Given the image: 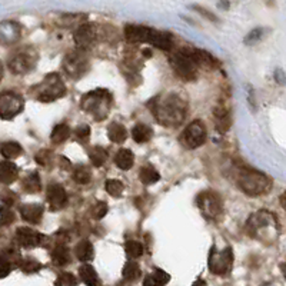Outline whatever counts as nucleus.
Returning <instances> with one entry per match:
<instances>
[{
  "instance_id": "f257e3e1",
  "label": "nucleus",
  "mask_w": 286,
  "mask_h": 286,
  "mask_svg": "<svg viewBox=\"0 0 286 286\" xmlns=\"http://www.w3.org/2000/svg\"><path fill=\"white\" fill-rule=\"evenodd\" d=\"M147 106L153 112L156 120L166 127L180 126L188 113V105L176 93L158 96Z\"/></svg>"
},
{
  "instance_id": "f03ea898",
  "label": "nucleus",
  "mask_w": 286,
  "mask_h": 286,
  "mask_svg": "<svg viewBox=\"0 0 286 286\" xmlns=\"http://www.w3.org/2000/svg\"><path fill=\"white\" fill-rule=\"evenodd\" d=\"M126 40L132 43H149L159 47L162 50H170L173 47V36L168 32L138 26V24H127L125 28Z\"/></svg>"
},
{
  "instance_id": "7ed1b4c3",
  "label": "nucleus",
  "mask_w": 286,
  "mask_h": 286,
  "mask_svg": "<svg viewBox=\"0 0 286 286\" xmlns=\"http://www.w3.org/2000/svg\"><path fill=\"white\" fill-rule=\"evenodd\" d=\"M246 230L252 238L259 239L261 242L276 241L279 235V225L276 216L268 211H259L252 215L246 223Z\"/></svg>"
},
{
  "instance_id": "20e7f679",
  "label": "nucleus",
  "mask_w": 286,
  "mask_h": 286,
  "mask_svg": "<svg viewBox=\"0 0 286 286\" xmlns=\"http://www.w3.org/2000/svg\"><path fill=\"white\" fill-rule=\"evenodd\" d=\"M112 103H113V96L110 92L103 89H96V90H90L82 97L81 108L95 120L100 122L108 118L112 109Z\"/></svg>"
},
{
  "instance_id": "39448f33",
  "label": "nucleus",
  "mask_w": 286,
  "mask_h": 286,
  "mask_svg": "<svg viewBox=\"0 0 286 286\" xmlns=\"http://www.w3.org/2000/svg\"><path fill=\"white\" fill-rule=\"evenodd\" d=\"M238 185L248 196H259L271 189L269 177L249 168L239 169L238 172Z\"/></svg>"
},
{
  "instance_id": "423d86ee",
  "label": "nucleus",
  "mask_w": 286,
  "mask_h": 286,
  "mask_svg": "<svg viewBox=\"0 0 286 286\" xmlns=\"http://www.w3.org/2000/svg\"><path fill=\"white\" fill-rule=\"evenodd\" d=\"M32 95L39 102L50 103L66 95V86L59 73H50L35 88H32Z\"/></svg>"
},
{
  "instance_id": "0eeeda50",
  "label": "nucleus",
  "mask_w": 286,
  "mask_h": 286,
  "mask_svg": "<svg viewBox=\"0 0 286 286\" xmlns=\"http://www.w3.org/2000/svg\"><path fill=\"white\" fill-rule=\"evenodd\" d=\"M169 63H170L172 69L175 70V73H176L180 79H184V81L186 82H192L196 79L199 67L196 66V63L192 60L191 56L188 55L186 49L175 51V53L170 56Z\"/></svg>"
},
{
  "instance_id": "6e6552de",
  "label": "nucleus",
  "mask_w": 286,
  "mask_h": 286,
  "mask_svg": "<svg viewBox=\"0 0 286 286\" xmlns=\"http://www.w3.org/2000/svg\"><path fill=\"white\" fill-rule=\"evenodd\" d=\"M37 53L32 47H26L22 50H17L9 60V67L10 70L16 74H24L30 72L33 67L36 66Z\"/></svg>"
},
{
  "instance_id": "1a4fd4ad",
  "label": "nucleus",
  "mask_w": 286,
  "mask_h": 286,
  "mask_svg": "<svg viewBox=\"0 0 286 286\" xmlns=\"http://www.w3.org/2000/svg\"><path fill=\"white\" fill-rule=\"evenodd\" d=\"M63 70L72 79H81L83 74L89 70V59L88 56L81 51L76 50L69 53L63 60Z\"/></svg>"
},
{
  "instance_id": "9d476101",
  "label": "nucleus",
  "mask_w": 286,
  "mask_h": 286,
  "mask_svg": "<svg viewBox=\"0 0 286 286\" xmlns=\"http://www.w3.org/2000/svg\"><path fill=\"white\" fill-rule=\"evenodd\" d=\"M24 108V100L19 93L5 92L0 95V118L13 119Z\"/></svg>"
},
{
  "instance_id": "9b49d317",
  "label": "nucleus",
  "mask_w": 286,
  "mask_h": 286,
  "mask_svg": "<svg viewBox=\"0 0 286 286\" xmlns=\"http://www.w3.org/2000/svg\"><path fill=\"white\" fill-rule=\"evenodd\" d=\"M206 140V127L200 120H195L191 125L186 126L184 133L180 135V142L188 149H196L202 146Z\"/></svg>"
},
{
  "instance_id": "f8f14e48",
  "label": "nucleus",
  "mask_w": 286,
  "mask_h": 286,
  "mask_svg": "<svg viewBox=\"0 0 286 286\" xmlns=\"http://www.w3.org/2000/svg\"><path fill=\"white\" fill-rule=\"evenodd\" d=\"M233 252L232 248H225L222 252L212 249L209 255V271L215 275H226L232 268Z\"/></svg>"
},
{
  "instance_id": "ddd939ff",
  "label": "nucleus",
  "mask_w": 286,
  "mask_h": 286,
  "mask_svg": "<svg viewBox=\"0 0 286 286\" xmlns=\"http://www.w3.org/2000/svg\"><path fill=\"white\" fill-rule=\"evenodd\" d=\"M199 209L205 215L206 218L213 219L218 218V215L222 212V202L219 196L213 192H203L196 199Z\"/></svg>"
},
{
  "instance_id": "4468645a",
  "label": "nucleus",
  "mask_w": 286,
  "mask_h": 286,
  "mask_svg": "<svg viewBox=\"0 0 286 286\" xmlns=\"http://www.w3.org/2000/svg\"><path fill=\"white\" fill-rule=\"evenodd\" d=\"M16 241L23 248H37L46 242V236L30 227H19L16 230Z\"/></svg>"
},
{
  "instance_id": "2eb2a0df",
  "label": "nucleus",
  "mask_w": 286,
  "mask_h": 286,
  "mask_svg": "<svg viewBox=\"0 0 286 286\" xmlns=\"http://www.w3.org/2000/svg\"><path fill=\"white\" fill-rule=\"evenodd\" d=\"M74 43L76 46L82 49V50H86L89 49L92 44L95 43L96 40V28L95 24L92 23H83L81 24L73 35Z\"/></svg>"
},
{
  "instance_id": "dca6fc26",
  "label": "nucleus",
  "mask_w": 286,
  "mask_h": 286,
  "mask_svg": "<svg viewBox=\"0 0 286 286\" xmlns=\"http://www.w3.org/2000/svg\"><path fill=\"white\" fill-rule=\"evenodd\" d=\"M186 51H188V55L191 56L192 60L196 63L198 67L213 70V69H216L218 65H219V62L215 59L209 51L202 50V49H186Z\"/></svg>"
},
{
  "instance_id": "f3484780",
  "label": "nucleus",
  "mask_w": 286,
  "mask_h": 286,
  "mask_svg": "<svg viewBox=\"0 0 286 286\" xmlns=\"http://www.w3.org/2000/svg\"><path fill=\"white\" fill-rule=\"evenodd\" d=\"M47 202L53 211L62 209L67 203L66 191L58 184H50L47 186Z\"/></svg>"
},
{
  "instance_id": "a211bd4d",
  "label": "nucleus",
  "mask_w": 286,
  "mask_h": 286,
  "mask_svg": "<svg viewBox=\"0 0 286 286\" xmlns=\"http://www.w3.org/2000/svg\"><path fill=\"white\" fill-rule=\"evenodd\" d=\"M20 37V26L15 22L0 23V43H15Z\"/></svg>"
},
{
  "instance_id": "6ab92c4d",
  "label": "nucleus",
  "mask_w": 286,
  "mask_h": 286,
  "mask_svg": "<svg viewBox=\"0 0 286 286\" xmlns=\"http://www.w3.org/2000/svg\"><path fill=\"white\" fill-rule=\"evenodd\" d=\"M44 207L39 203H28V205L20 206V215L26 222L29 223H40L42 216H43Z\"/></svg>"
},
{
  "instance_id": "aec40b11",
  "label": "nucleus",
  "mask_w": 286,
  "mask_h": 286,
  "mask_svg": "<svg viewBox=\"0 0 286 286\" xmlns=\"http://www.w3.org/2000/svg\"><path fill=\"white\" fill-rule=\"evenodd\" d=\"M19 176V168L13 162L3 161L0 162V184L10 185L15 182Z\"/></svg>"
},
{
  "instance_id": "412c9836",
  "label": "nucleus",
  "mask_w": 286,
  "mask_h": 286,
  "mask_svg": "<svg viewBox=\"0 0 286 286\" xmlns=\"http://www.w3.org/2000/svg\"><path fill=\"white\" fill-rule=\"evenodd\" d=\"M51 261L56 266H65L70 262V252L65 243H58L51 250Z\"/></svg>"
},
{
  "instance_id": "4be33fe9",
  "label": "nucleus",
  "mask_w": 286,
  "mask_h": 286,
  "mask_svg": "<svg viewBox=\"0 0 286 286\" xmlns=\"http://www.w3.org/2000/svg\"><path fill=\"white\" fill-rule=\"evenodd\" d=\"M74 253H76V257L81 262H90L93 259V256H95V249H93V245H92L90 241L83 239V241H81V242L76 245Z\"/></svg>"
},
{
  "instance_id": "5701e85b",
  "label": "nucleus",
  "mask_w": 286,
  "mask_h": 286,
  "mask_svg": "<svg viewBox=\"0 0 286 286\" xmlns=\"http://www.w3.org/2000/svg\"><path fill=\"white\" fill-rule=\"evenodd\" d=\"M115 163L122 170H129L133 166V163H135V154L129 149H120L118 153H116Z\"/></svg>"
},
{
  "instance_id": "b1692460",
  "label": "nucleus",
  "mask_w": 286,
  "mask_h": 286,
  "mask_svg": "<svg viewBox=\"0 0 286 286\" xmlns=\"http://www.w3.org/2000/svg\"><path fill=\"white\" fill-rule=\"evenodd\" d=\"M132 136L135 142H138V143H145V142H149V140L152 139V136H153V131H152V127H149L145 123H138V125H135V127L132 129Z\"/></svg>"
},
{
  "instance_id": "393cba45",
  "label": "nucleus",
  "mask_w": 286,
  "mask_h": 286,
  "mask_svg": "<svg viewBox=\"0 0 286 286\" xmlns=\"http://www.w3.org/2000/svg\"><path fill=\"white\" fill-rule=\"evenodd\" d=\"M108 138L115 143H123L127 139V131L125 126L115 122L108 127Z\"/></svg>"
},
{
  "instance_id": "a878e982",
  "label": "nucleus",
  "mask_w": 286,
  "mask_h": 286,
  "mask_svg": "<svg viewBox=\"0 0 286 286\" xmlns=\"http://www.w3.org/2000/svg\"><path fill=\"white\" fill-rule=\"evenodd\" d=\"M79 275H81V279L86 285H99V278H97V273H96L95 268L88 265L86 262H85V265H82L81 268H79Z\"/></svg>"
},
{
  "instance_id": "bb28decb",
  "label": "nucleus",
  "mask_w": 286,
  "mask_h": 286,
  "mask_svg": "<svg viewBox=\"0 0 286 286\" xmlns=\"http://www.w3.org/2000/svg\"><path fill=\"white\" fill-rule=\"evenodd\" d=\"M23 152L22 146L16 142H5L2 146H0V153L3 154V158H6L9 161L16 159L17 156H20Z\"/></svg>"
},
{
  "instance_id": "cd10ccee",
  "label": "nucleus",
  "mask_w": 286,
  "mask_h": 286,
  "mask_svg": "<svg viewBox=\"0 0 286 286\" xmlns=\"http://www.w3.org/2000/svg\"><path fill=\"white\" fill-rule=\"evenodd\" d=\"M139 179L143 185H153L161 179V175L158 173V170L153 166L146 165V166H143V168L140 169Z\"/></svg>"
},
{
  "instance_id": "c85d7f7f",
  "label": "nucleus",
  "mask_w": 286,
  "mask_h": 286,
  "mask_svg": "<svg viewBox=\"0 0 286 286\" xmlns=\"http://www.w3.org/2000/svg\"><path fill=\"white\" fill-rule=\"evenodd\" d=\"M169 280H170V276H169V273H166L165 271H162V269H154L146 279H145V282H143V285L145 286H150V285H166L169 283Z\"/></svg>"
},
{
  "instance_id": "c756f323",
  "label": "nucleus",
  "mask_w": 286,
  "mask_h": 286,
  "mask_svg": "<svg viewBox=\"0 0 286 286\" xmlns=\"http://www.w3.org/2000/svg\"><path fill=\"white\" fill-rule=\"evenodd\" d=\"M69 136H70V127L66 123H62V125L55 126V129L50 135V140L53 145H60L65 140H67Z\"/></svg>"
},
{
  "instance_id": "7c9ffc66",
  "label": "nucleus",
  "mask_w": 286,
  "mask_h": 286,
  "mask_svg": "<svg viewBox=\"0 0 286 286\" xmlns=\"http://www.w3.org/2000/svg\"><path fill=\"white\" fill-rule=\"evenodd\" d=\"M215 119H216V129L220 132H226L230 127V116L229 112L223 108H218L215 110Z\"/></svg>"
},
{
  "instance_id": "2f4dec72",
  "label": "nucleus",
  "mask_w": 286,
  "mask_h": 286,
  "mask_svg": "<svg viewBox=\"0 0 286 286\" xmlns=\"http://www.w3.org/2000/svg\"><path fill=\"white\" fill-rule=\"evenodd\" d=\"M89 158H90V162H92L93 166L100 168L108 161V152L102 146H95L89 150Z\"/></svg>"
},
{
  "instance_id": "473e14b6",
  "label": "nucleus",
  "mask_w": 286,
  "mask_h": 286,
  "mask_svg": "<svg viewBox=\"0 0 286 286\" xmlns=\"http://www.w3.org/2000/svg\"><path fill=\"white\" fill-rule=\"evenodd\" d=\"M23 189L29 193H37V192L42 189V182H40V177L37 175L36 172H32L30 175L23 179Z\"/></svg>"
},
{
  "instance_id": "72a5a7b5",
  "label": "nucleus",
  "mask_w": 286,
  "mask_h": 286,
  "mask_svg": "<svg viewBox=\"0 0 286 286\" xmlns=\"http://www.w3.org/2000/svg\"><path fill=\"white\" fill-rule=\"evenodd\" d=\"M73 179L79 185H88L92 179V173H90V169L88 166H76L73 170Z\"/></svg>"
},
{
  "instance_id": "f704fd0d",
  "label": "nucleus",
  "mask_w": 286,
  "mask_h": 286,
  "mask_svg": "<svg viewBox=\"0 0 286 286\" xmlns=\"http://www.w3.org/2000/svg\"><path fill=\"white\" fill-rule=\"evenodd\" d=\"M142 275V271H140L139 265L136 262H127L123 268V278L129 282H133V280H138Z\"/></svg>"
},
{
  "instance_id": "c9c22d12",
  "label": "nucleus",
  "mask_w": 286,
  "mask_h": 286,
  "mask_svg": "<svg viewBox=\"0 0 286 286\" xmlns=\"http://www.w3.org/2000/svg\"><path fill=\"white\" fill-rule=\"evenodd\" d=\"M126 255L129 257H140L143 255V245L138 241H127L125 245Z\"/></svg>"
},
{
  "instance_id": "e433bc0d",
  "label": "nucleus",
  "mask_w": 286,
  "mask_h": 286,
  "mask_svg": "<svg viewBox=\"0 0 286 286\" xmlns=\"http://www.w3.org/2000/svg\"><path fill=\"white\" fill-rule=\"evenodd\" d=\"M123 191H125V185L122 184L120 180H118V179H109L106 182V192L112 196L119 198L123 193Z\"/></svg>"
},
{
  "instance_id": "4c0bfd02",
  "label": "nucleus",
  "mask_w": 286,
  "mask_h": 286,
  "mask_svg": "<svg viewBox=\"0 0 286 286\" xmlns=\"http://www.w3.org/2000/svg\"><path fill=\"white\" fill-rule=\"evenodd\" d=\"M15 222V213L10 209V206H0V226H9Z\"/></svg>"
},
{
  "instance_id": "58836bf2",
  "label": "nucleus",
  "mask_w": 286,
  "mask_h": 286,
  "mask_svg": "<svg viewBox=\"0 0 286 286\" xmlns=\"http://www.w3.org/2000/svg\"><path fill=\"white\" fill-rule=\"evenodd\" d=\"M106 213H108V205H106L105 202H97V203L90 209V215H92V218L96 220H100L102 218H105Z\"/></svg>"
},
{
  "instance_id": "ea45409f",
  "label": "nucleus",
  "mask_w": 286,
  "mask_h": 286,
  "mask_svg": "<svg viewBox=\"0 0 286 286\" xmlns=\"http://www.w3.org/2000/svg\"><path fill=\"white\" fill-rule=\"evenodd\" d=\"M40 269H42V265L32 257L22 261V271L26 272V273H33V272L40 271Z\"/></svg>"
},
{
  "instance_id": "a19ab883",
  "label": "nucleus",
  "mask_w": 286,
  "mask_h": 286,
  "mask_svg": "<svg viewBox=\"0 0 286 286\" xmlns=\"http://www.w3.org/2000/svg\"><path fill=\"white\" fill-rule=\"evenodd\" d=\"M74 135H76V139L81 143H88L89 138H90V127L88 125L77 126V129L74 131Z\"/></svg>"
},
{
  "instance_id": "79ce46f5",
  "label": "nucleus",
  "mask_w": 286,
  "mask_h": 286,
  "mask_svg": "<svg viewBox=\"0 0 286 286\" xmlns=\"http://www.w3.org/2000/svg\"><path fill=\"white\" fill-rule=\"evenodd\" d=\"M264 33L265 30L264 29H255L250 32L249 35L246 36V39H245V43L246 44H253L256 43L257 40H261L262 37H264Z\"/></svg>"
},
{
  "instance_id": "37998d69",
  "label": "nucleus",
  "mask_w": 286,
  "mask_h": 286,
  "mask_svg": "<svg viewBox=\"0 0 286 286\" xmlns=\"http://www.w3.org/2000/svg\"><path fill=\"white\" fill-rule=\"evenodd\" d=\"M56 283L58 285H76L77 283V280L74 279V276L72 275V273H67V272H65V273H62L59 276V279L56 280Z\"/></svg>"
},
{
  "instance_id": "c03bdc74",
  "label": "nucleus",
  "mask_w": 286,
  "mask_h": 286,
  "mask_svg": "<svg viewBox=\"0 0 286 286\" xmlns=\"http://www.w3.org/2000/svg\"><path fill=\"white\" fill-rule=\"evenodd\" d=\"M10 269H12L10 262H9L6 257L0 256V279L6 278L9 273H10Z\"/></svg>"
},
{
  "instance_id": "a18cd8bd",
  "label": "nucleus",
  "mask_w": 286,
  "mask_h": 286,
  "mask_svg": "<svg viewBox=\"0 0 286 286\" xmlns=\"http://www.w3.org/2000/svg\"><path fill=\"white\" fill-rule=\"evenodd\" d=\"M2 200L6 206H13L17 202V196L13 192H3L2 193Z\"/></svg>"
},
{
  "instance_id": "49530a36",
  "label": "nucleus",
  "mask_w": 286,
  "mask_h": 286,
  "mask_svg": "<svg viewBox=\"0 0 286 286\" xmlns=\"http://www.w3.org/2000/svg\"><path fill=\"white\" fill-rule=\"evenodd\" d=\"M36 161L39 165H42V166H46L49 161H50V152H47L46 149L43 150H40L39 153L36 154Z\"/></svg>"
},
{
  "instance_id": "de8ad7c7",
  "label": "nucleus",
  "mask_w": 286,
  "mask_h": 286,
  "mask_svg": "<svg viewBox=\"0 0 286 286\" xmlns=\"http://www.w3.org/2000/svg\"><path fill=\"white\" fill-rule=\"evenodd\" d=\"M193 9H195V10H198L200 15H203V16H206L207 19H211L212 22H216V16H213L212 13H209V10H205V9H202L200 6H193Z\"/></svg>"
},
{
  "instance_id": "09e8293b",
  "label": "nucleus",
  "mask_w": 286,
  "mask_h": 286,
  "mask_svg": "<svg viewBox=\"0 0 286 286\" xmlns=\"http://www.w3.org/2000/svg\"><path fill=\"white\" fill-rule=\"evenodd\" d=\"M2 77H3V65L0 63V81H2Z\"/></svg>"
}]
</instances>
